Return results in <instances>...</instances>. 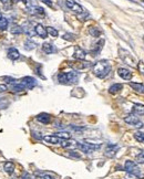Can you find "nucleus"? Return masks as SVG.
I'll use <instances>...</instances> for the list:
<instances>
[{"label":"nucleus","instance_id":"obj_1","mask_svg":"<svg viewBox=\"0 0 144 179\" xmlns=\"http://www.w3.org/2000/svg\"><path fill=\"white\" fill-rule=\"evenodd\" d=\"M92 71H93V74L97 77L103 79L111 71V64L108 61H105V60H102V61H99V62H97L92 67Z\"/></svg>","mask_w":144,"mask_h":179},{"label":"nucleus","instance_id":"obj_2","mask_svg":"<svg viewBox=\"0 0 144 179\" xmlns=\"http://www.w3.org/2000/svg\"><path fill=\"white\" fill-rule=\"evenodd\" d=\"M58 81L61 84L65 85H71L75 84L79 81V73L75 71H71V72H61L58 74Z\"/></svg>","mask_w":144,"mask_h":179},{"label":"nucleus","instance_id":"obj_3","mask_svg":"<svg viewBox=\"0 0 144 179\" xmlns=\"http://www.w3.org/2000/svg\"><path fill=\"white\" fill-rule=\"evenodd\" d=\"M75 145L81 152L85 153V154H90V153L101 148L100 144H91V143H77Z\"/></svg>","mask_w":144,"mask_h":179},{"label":"nucleus","instance_id":"obj_4","mask_svg":"<svg viewBox=\"0 0 144 179\" xmlns=\"http://www.w3.org/2000/svg\"><path fill=\"white\" fill-rule=\"evenodd\" d=\"M124 170L127 174L132 175V176L139 177L141 172H140V168L137 167V165L132 160H127L124 164Z\"/></svg>","mask_w":144,"mask_h":179},{"label":"nucleus","instance_id":"obj_5","mask_svg":"<svg viewBox=\"0 0 144 179\" xmlns=\"http://www.w3.org/2000/svg\"><path fill=\"white\" fill-rule=\"evenodd\" d=\"M124 122L127 123L129 125H132V126L135 127V128H142V127L144 126L143 123H142L141 121H140V119L137 118V117L135 116L134 114L127 115V116L124 118Z\"/></svg>","mask_w":144,"mask_h":179},{"label":"nucleus","instance_id":"obj_6","mask_svg":"<svg viewBox=\"0 0 144 179\" xmlns=\"http://www.w3.org/2000/svg\"><path fill=\"white\" fill-rule=\"evenodd\" d=\"M65 6L69 8L70 10H72L73 12L78 13V15H81V13L84 12V9L74 1V0H65Z\"/></svg>","mask_w":144,"mask_h":179},{"label":"nucleus","instance_id":"obj_7","mask_svg":"<svg viewBox=\"0 0 144 179\" xmlns=\"http://www.w3.org/2000/svg\"><path fill=\"white\" fill-rule=\"evenodd\" d=\"M19 81L21 82V84L23 85V87H25L26 90H31L37 85L36 79H33V77H31V76H25L21 80H19Z\"/></svg>","mask_w":144,"mask_h":179},{"label":"nucleus","instance_id":"obj_8","mask_svg":"<svg viewBox=\"0 0 144 179\" xmlns=\"http://www.w3.org/2000/svg\"><path fill=\"white\" fill-rule=\"evenodd\" d=\"M69 65L74 70H83L91 67L92 64L90 62H84L83 60H78L77 62H69Z\"/></svg>","mask_w":144,"mask_h":179},{"label":"nucleus","instance_id":"obj_9","mask_svg":"<svg viewBox=\"0 0 144 179\" xmlns=\"http://www.w3.org/2000/svg\"><path fill=\"white\" fill-rule=\"evenodd\" d=\"M119 52H120V57H121V59L123 60L127 64L134 65L133 64V63H134V60H133V57H131V54H130L127 51H125V50H123V49H120Z\"/></svg>","mask_w":144,"mask_h":179},{"label":"nucleus","instance_id":"obj_10","mask_svg":"<svg viewBox=\"0 0 144 179\" xmlns=\"http://www.w3.org/2000/svg\"><path fill=\"white\" fill-rule=\"evenodd\" d=\"M119 150V146L118 145H114V144H109L107 146V148H105V156L108 157H113L115 154H117V152Z\"/></svg>","mask_w":144,"mask_h":179},{"label":"nucleus","instance_id":"obj_11","mask_svg":"<svg viewBox=\"0 0 144 179\" xmlns=\"http://www.w3.org/2000/svg\"><path fill=\"white\" fill-rule=\"evenodd\" d=\"M35 31H36V34H38L40 38H42V39H46V38L48 37L47 28H45L42 25H40V23H38L35 27Z\"/></svg>","mask_w":144,"mask_h":179},{"label":"nucleus","instance_id":"obj_12","mask_svg":"<svg viewBox=\"0 0 144 179\" xmlns=\"http://www.w3.org/2000/svg\"><path fill=\"white\" fill-rule=\"evenodd\" d=\"M43 140H45L46 143H49V144L57 145V144H61L63 139L59 138V137L55 136V135H48V136L43 137Z\"/></svg>","mask_w":144,"mask_h":179},{"label":"nucleus","instance_id":"obj_13","mask_svg":"<svg viewBox=\"0 0 144 179\" xmlns=\"http://www.w3.org/2000/svg\"><path fill=\"white\" fill-rule=\"evenodd\" d=\"M118 74H119L123 80H127V81L131 80V77H132L131 71L127 69H124V67H120V69L118 70Z\"/></svg>","mask_w":144,"mask_h":179},{"label":"nucleus","instance_id":"obj_14","mask_svg":"<svg viewBox=\"0 0 144 179\" xmlns=\"http://www.w3.org/2000/svg\"><path fill=\"white\" fill-rule=\"evenodd\" d=\"M85 51L82 49L81 47H75L74 48V53H73V57H75L77 60H84L85 59Z\"/></svg>","mask_w":144,"mask_h":179},{"label":"nucleus","instance_id":"obj_15","mask_svg":"<svg viewBox=\"0 0 144 179\" xmlns=\"http://www.w3.org/2000/svg\"><path fill=\"white\" fill-rule=\"evenodd\" d=\"M8 57H9L10 60H12V61L18 60L20 57L19 51H18L16 48H10V49L8 50Z\"/></svg>","mask_w":144,"mask_h":179},{"label":"nucleus","instance_id":"obj_16","mask_svg":"<svg viewBox=\"0 0 144 179\" xmlns=\"http://www.w3.org/2000/svg\"><path fill=\"white\" fill-rule=\"evenodd\" d=\"M23 29V32L28 35V37H33L36 34V31H35V28H32V25H30L29 22H27L25 25L22 27Z\"/></svg>","mask_w":144,"mask_h":179},{"label":"nucleus","instance_id":"obj_17","mask_svg":"<svg viewBox=\"0 0 144 179\" xmlns=\"http://www.w3.org/2000/svg\"><path fill=\"white\" fill-rule=\"evenodd\" d=\"M37 119L40 123H42V124H49L50 121H51V117L47 113H40L37 116Z\"/></svg>","mask_w":144,"mask_h":179},{"label":"nucleus","instance_id":"obj_18","mask_svg":"<svg viewBox=\"0 0 144 179\" xmlns=\"http://www.w3.org/2000/svg\"><path fill=\"white\" fill-rule=\"evenodd\" d=\"M29 11L32 13V15L37 16V17H43V16H45V10H43V8L39 7V6L32 7L31 9H29Z\"/></svg>","mask_w":144,"mask_h":179},{"label":"nucleus","instance_id":"obj_19","mask_svg":"<svg viewBox=\"0 0 144 179\" xmlns=\"http://www.w3.org/2000/svg\"><path fill=\"white\" fill-rule=\"evenodd\" d=\"M133 114L134 115H137V116H142L144 115V105L142 104H134L133 105Z\"/></svg>","mask_w":144,"mask_h":179},{"label":"nucleus","instance_id":"obj_20","mask_svg":"<svg viewBox=\"0 0 144 179\" xmlns=\"http://www.w3.org/2000/svg\"><path fill=\"white\" fill-rule=\"evenodd\" d=\"M103 44H104V40H100L99 42L93 47V49L91 50V52L93 55H98L100 52H101L102 48H103Z\"/></svg>","mask_w":144,"mask_h":179},{"label":"nucleus","instance_id":"obj_21","mask_svg":"<svg viewBox=\"0 0 144 179\" xmlns=\"http://www.w3.org/2000/svg\"><path fill=\"white\" fill-rule=\"evenodd\" d=\"M42 51L46 53V54H51V53L55 52V48L53 47L51 43L46 42V43H43V44H42Z\"/></svg>","mask_w":144,"mask_h":179},{"label":"nucleus","instance_id":"obj_22","mask_svg":"<svg viewBox=\"0 0 144 179\" xmlns=\"http://www.w3.org/2000/svg\"><path fill=\"white\" fill-rule=\"evenodd\" d=\"M129 85L134 90V91L144 94V85L143 84H141V83H135V82H130Z\"/></svg>","mask_w":144,"mask_h":179},{"label":"nucleus","instance_id":"obj_23","mask_svg":"<svg viewBox=\"0 0 144 179\" xmlns=\"http://www.w3.org/2000/svg\"><path fill=\"white\" fill-rule=\"evenodd\" d=\"M122 89H123V85L120 84V83H115V84H113L110 86L109 92L111 93V94H117V93H119Z\"/></svg>","mask_w":144,"mask_h":179},{"label":"nucleus","instance_id":"obj_24","mask_svg":"<svg viewBox=\"0 0 144 179\" xmlns=\"http://www.w3.org/2000/svg\"><path fill=\"white\" fill-rule=\"evenodd\" d=\"M3 169H5V172H8L9 175H11L15 170V165H13L12 162H6L3 164Z\"/></svg>","mask_w":144,"mask_h":179},{"label":"nucleus","instance_id":"obj_25","mask_svg":"<svg viewBox=\"0 0 144 179\" xmlns=\"http://www.w3.org/2000/svg\"><path fill=\"white\" fill-rule=\"evenodd\" d=\"M36 47H37V43H36L35 41H32V40L28 39L25 42V49L27 50V51H31V50L36 49Z\"/></svg>","mask_w":144,"mask_h":179},{"label":"nucleus","instance_id":"obj_26","mask_svg":"<svg viewBox=\"0 0 144 179\" xmlns=\"http://www.w3.org/2000/svg\"><path fill=\"white\" fill-rule=\"evenodd\" d=\"M10 32H11V34L18 35L23 32V29L22 27H20V25H13V27L11 28V30H10Z\"/></svg>","mask_w":144,"mask_h":179},{"label":"nucleus","instance_id":"obj_27","mask_svg":"<svg viewBox=\"0 0 144 179\" xmlns=\"http://www.w3.org/2000/svg\"><path fill=\"white\" fill-rule=\"evenodd\" d=\"M55 135L61 139H70L71 138V134L68 132H58V133H55Z\"/></svg>","mask_w":144,"mask_h":179},{"label":"nucleus","instance_id":"obj_28","mask_svg":"<svg viewBox=\"0 0 144 179\" xmlns=\"http://www.w3.org/2000/svg\"><path fill=\"white\" fill-rule=\"evenodd\" d=\"M89 33L92 35V37H99L100 34H101V31H100L98 28L95 27H91L89 29Z\"/></svg>","mask_w":144,"mask_h":179},{"label":"nucleus","instance_id":"obj_29","mask_svg":"<svg viewBox=\"0 0 144 179\" xmlns=\"http://www.w3.org/2000/svg\"><path fill=\"white\" fill-rule=\"evenodd\" d=\"M6 10H10L12 7V0H0Z\"/></svg>","mask_w":144,"mask_h":179},{"label":"nucleus","instance_id":"obj_30","mask_svg":"<svg viewBox=\"0 0 144 179\" xmlns=\"http://www.w3.org/2000/svg\"><path fill=\"white\" fill-rule=\"evenodd\" d=\"M8 25H9L8 19H6V18H3V17L0 19V30H3V31H5V30L8 28Z\"/></svg>","mask_w":144,"mask_h":179},{"label":"nucleus","instance_id":"obj_31","mask_svg":"<svg viewBox=\"0 0 144 179\" xmlns=\"http://www.w3.org/2000/svg\"><path fill=\"white\" fill-rule=\"evenodd\" d=\"M47 31H48V34H50L51 37H58L59 35V32H58V30L55 29L52 27H48L47 28Z\"/></svg>","mask_w":144,"mask_h":179},{"label":"nucleus","instance_id":"obj_32","mask_svg":"<svg viewBox=\"0 0 144 179\" xmlns=\"http://www.w3.org/2000/svg\"><path fill=\"white\" fill-rule=\"evenodd\" d=\"M134 138L139 143H144V132H137L134 134Z\"/></svg>","mask_w":144,"mask_h":179},{"label":"nucleus","instance_id":"obj_33","mask_svg":"<svg viewBox=\"0 0 144 179\" xmlns=\"http://www.w3.org/2000/svg\"><path fill=\"white\" fill-rule=\"evenodd\" d=\"M137 162L139 164H144V150L139 153V155L137 156Z\"/></svg>","mask_w":144,"mask_h":179},{"label":"nucleus","instance_id":"obj_34","mask_svg":"<svg viewBox=\"0 0 144 179\" xmlns=\"http://www.w3.org/2000/svg\"><path fill=\"white\" fill-rule=\"evenodd\" d=\"M2 81H5L7 84H13L16 82V80L11 76H2Z\"/></svg>","mask_w":144,"mask_h":179},{"label":"nucleus","instance_id":"obj_35","mask_svg":"<svg viewBox=\"0 0 144 179\" xmlns=\"http://www.w3.org/2000/svg\"><path fill=\"white\" fill-rule=\"evenodd\" d=\"M62 38H63L65 40H69V41H73V40L75 39L74 35L71 34V33H65V34H63Z\"/></svg>","mask_w":144,"mask_h":179},{"label":"nucleus","instance_id":"obj_36","mask_svg":"<svg viewBox=\"0 0 144 179\" xmlns=\"http://www.w3.org/2000/svg\"><path fill=\"white\" fill-rule=\"evenodd\" d=\"M137 67H139V71L142 75H144V62L143 61H140L139 64H137Z\"/></svg>","mask_w":144,"mask_h":179},{"label":"nucleus","instance_id":"obj_37","mask_svg":"<svg viewBox=\"0 0 144 179\" xmlns=\"http://www.w3.org/2000/svg\"><path fill=\"white\" fill-rule=\"evenodd\" d=\"M42 2H45L46 5H48L49 7H52V1L51 0H41Z\"/></svg>","mask_w":144,"mask_h":179},{"label":"nucleus","instance_id":"obj_38","mask_svg":"<svg viewBox=\"0 0 144 179\" xmlns=\"http://www.w3.org/2000/svg\"><path fill=\"white\" fill-rule=\"evenodd\" d=\"M7 91V86L5 84H0V92H5Z\"/></svg>","mask_w":144,"mask_h":179},{"label":"nucleus","instance_id":"obj_39","mask_svg":"<svg viewBox=\"0 0 144 179\" xmlns=\"http://www.w3.org/2000/svg\"><path fill=\"white\" fill-rule=\"evenodd\" d=\"M42 179H55L52 176H50V175H45V176H42Z\"/></svg>","mask_w":144,"mask_h":179},{"label":"nucleus","instance_id":"obj_40","mask_svg":"<svg viewBox=\"0 0 144 179\" xmlns=\"http://www.w3.org/2000/svg\"><path fill=\"white\" fill-rule=\"evenodd\" d=\"M1 18H2V15H1V13H0V19H1Z\"/></svg>","mask_w":144,"mask_h":179},{"label":"nucleus","instance_id":"obj_41","mask_svg":"<svg viewBox=\"0 0 144 179\" xmlns=\"http://www.w3.org/2000/svg\"><path fill=\"white\" fill-rule=\"evenodd\" d=\"M143 41H144V37H143Z\"/></svg>","mask_w":144,"mask_h":179},{"label":"nucleus","instance_id":"obj_42","mask_svg":"<svg viewBox=\"0 0 144 179\" xmlns=\"http://www.w3.org/2000/svg\"><path fill=\"white\" fill-rule=\"evenodd\" d=\"M143 1H144V0H143Z\"/></svg>","mask_w":144,"mask_h":179}]
</instances>
